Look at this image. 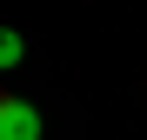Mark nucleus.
Masks as SVG:
<instances>
[{
  "mask_svg": "<svg viewBox=\"0 0 147 140\" xmlns=\"http://www.w3.org/2000/svg\"><path fill=\"white\" fill-rule=\"evenodd\" d=\"M0 140H40V107L0 87Z\"/></svg>",
  "mask_w": 147,
  "mask_h": 140,
  "instance_id": "obj_1",
  "label": "nucleus"
},
{
  "mask_svg": "<svg viewBox=\"0 0 147 140\" xmlns=\"http://www.w3.org/2000/svg\"><path fill=\"white\" fill-rule=\"evenodd\" d=\"M20 60H27V40H20L13 27H0V74H13Z\"/></svg>",
  "mask_w": 147,
  "mask_h": 140,
  "instance_id": "obj_2",
  "label": "nucleus"
}]
</instances>
